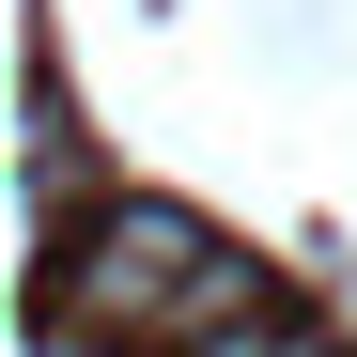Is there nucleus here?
Masks as SVG:
<instances>
[{"instance_id": "obj_1", "label": "nucleus", "mask_w": 357, "mask_h": 357, "mask_svg": "<svg viewBox=\"0 0 357 357\" xmlns=\"http://www.w3.org/2000/svg\"><path fill=\"white\" fill-rule=\"evenodd\" d=\"M249 311H264V280L233 264L187 202H125L109 187L63 249H47V326L78 357H187V342L249 326Z\"/></svg>"}, {"instance_id": "obj_2", "label": "nucleus", "mask_w": 357, "mask_h": 357, "mask_svg": "<svg viewBox=\"0 0 357 357\" xmlns=\"http://www.w3.org/2000/svg\"><path fill=\"white\" fill-rule=\"evenodd\" d=\"M187 357H326V342L280 326V311H249V326H218V342H187Z\"/></svg>"}]
</instances>
